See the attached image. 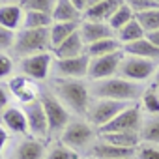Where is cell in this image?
<instances>
[{
  "label": "cell",
  "mask_w": 159,
  "mask_h": 159,
  "mask_svg": "<svg viewBox=\"0 0 159 159\" xmlns=\"http://www.w3.org/2000/svg\"><path fill=\"white\" fill-rule=\"evenodd\" d=\"M49 86H51V92L60 99V103L67 111L86 116L88 105L92 101L90 84H86L83 79H56V77H52Z\"/></svg>",
  "instance_id": "cell-1"
},
{
  "label": "cell",
  "mask_w": 159,
  "mask_h": 159,
  "mask_svg": "<svg viewBox=\"0 0 159 159\" xmlns=\"http://www.w3.org/2000/svg\"><path fill=\"white\" fill-rule=\"evenodd\" d=\"M142 94H144V88L139 83H131V81H125V79H120V77L90 83V96L96 99L135 103L139 98H142Z\"/></svg>",
  "instance_id": "cell-2"
},
{
  "label": "cell",
  "mask_w": 159,
  "mask_h": 159,
  "mask_svg": "<svg viewBox=\"0 0 159 159\" xmlns=\"http://www.w3.org/2000/svg\"><path fill=\"white\" fill-rule=\"evenodd\" d=\"M51 51V38H49V28L43 30H19L17 38H15V45L11 49V52L23 60L34 54H41V52H49Z\"/></svg>",
  "instance_id": "cell-3"
},
{
  "label": "cell",
  "mask_w": 159,
  "mask_h": 159,
  "mask_svg": "<svg viewBox=\"0 0 159 159\" xmlns=\"http://www.w3.org/2000/svg\"><path fill=\"white\" fill-rule=\"evenodd\" d=\"M39 101L43 103L45 114H47V122H49V139L60 137L64 133V129L69 124V111L60 103V99L51 92V90H43L39 94Z\"/></svg>",
  "instance_id": "cell-4"
},
{
  "label": "cell",
  "mask_w": 159,
  "mask_h": 159,
  "mask_svg": "<svg viewBox=\"0 0 159 159\" xmlns=\"http://www.w3.org/2000/svg\"><path fill=\"white\" fill-rule=\"evenodd\" d=\"M129 105L133 103H124V101H112V99H96L92 98L88 111H86V122L92 127L101 129L103 125L111 124L120 112H124Z\"/></svg>",
  "instance_id": "cell-5"
},
{
  "label": "cell",
  "mask_w": 159,
  "mask_h": 159,
  "mask_svg": "<svg viewBox=\"0 0 159 159\" xmlns=\"http://www.w3.org/2000/svg\"><path fill=\"white\" fill-rule=\"evenodd\" d=\"M142 124H144L142 107L140 103H133L124 112H120L111 124L103 125L99 129V135H105V133H139L140 135Z\"/></svg>",
  "instance_id": "cell-6"
},
{
  "label": "cell",
  "mask_w": 159,
  "mask_h": 159,
  "mask_svg": "<svg viewBox=\"0 0 159 159\" xmlns=\"http://www.w3.org/2000/svg\"><path fill=\"white\" fill-rule=\"evenodd\" d=\"M94 127L88 122H81V120H75L69 122L67 127L64 129V133L60 135V142L64 146H67L73 152H81V150H88L94 142Z\"/></svg>",
  "instance_id": "cell-7"
},
{
  "label": "cell",
  "mask_w": 159,
  "mask_h": 159,
  "mask_svg": "<svg viewBox=\"0 0 159 159\" xmlns=\"http://www.w3.org/2000/svg\"><path fill=\"white\" fill-rule=\"evenodd\" d=\"M155 62L146 60V58H137V56H124L116 77L125 79L131 83H142L152 75H155Z\"/></svg>",
  "instance_id": "cell-8"
},
{
  "label": "cell",
  "mask_w": 159,
  "mask_h": 159,
  "mask_svg": "<svg viewBox=\"0 0 159 159\" xmlns=\"http://www.w3.org/2000/svg\"><path fill=\"white\" fill-rule=\"evenodd\" d=\"M124 60V51L107 54L101 58H90V67H88V79L92 83L96 81H105V79H112L118 73V67Z\"/></svg>",
  "instance_id": "cell-9"
},
{
  "label": "cell",
  "mask_w": 159,
  "mask_h": 159,
  "mask_svg": "<svg viewBox=\"0 0 159 159\" xmlns=\"http://www.w3.org/2000/svg\"><path fill=\"white\" fill-rule=\"evenodd\" d=\"M52 62H54V58L51 52H41V54L23 58V60H19L21 75L34 79V81H45L52 69Z\"/></svg>",
  "instance_id": "cell-10"
},
{
  "label": "cell",
  "mask_w": 159,
  "mask_h": 159,
  "mask_svg": "<svg viewBox=\"0 0 159 159\" xmlns=\"http://www.w3.org/2000/svg\"><path fill=\"white\" fill-rule=\"evenodd\" d=\"M88 67H90V58L83 54L77 58H67V60L54 58L51 71L56 79H83V77H88Z\"/></svg>",
  "instance_id": "cell-11"
},
{
  "label": "cell",
  "mask_w": 159,
  "mask_h": 159,
  "mask_svg": "<svg viewBox=\"0 0 159 159\" xmlns=\"http://www.w3.org/2000/svg\"><path fill=\"white\" fill-rule=\"evenodd\" d=\"M25 114H26L30 135L34 139L45 142L49 139V122H47V114H45V109H43V103L39 101V98L34 103L25 105Z\"/></svg>",
  "instance_id": "cell-12"
},
{
  "label": "cell",
  "mask_w": 159,
  "mask_h": 159,
  "mask_svg": "<svg viewBox=\"0 0 159 159\" xmlns=\"http://www.w3.org/2000/svg\"><path fill=\"white\" fill-rule=\"evenodd\" d=\"M79 34H81L84 45H92L103 39H111L116 38V32L107 25V23H96V21H83L81 28H79Z\"/></svg>",
  "instance_id": "cell-13"
},
{
  "label": "cell",
  "mask_w": 159,
  "mask_h": 159,
  "mask_svg": "<svg viewBox=\"0 0 159 159\" xmlns=\"http://www.w3.org/2000/svg\"><path fill=\"white\" fill-rule=\"evenodd\" d=\"M86 153L92 157V159H135V153L137 150H129V148H118V146H112V144H107L103 140H98L94 142Z\"/></svg>",
  "instance_id": "cell-14"
},
{
  "label": "cell",
  "mask_w": 159,
  "mask_h": 159,
  "mask_svg": "<svg viewBox=\"0 0 159 159\" xmlns=\"http://www.w3.org/2000/svg\"><path fill=\"white\" fill-rule=\"evenodd\" d=\"M124 2L120 0H94L92 6L84 11L83 21H96V23H109V19L116 13V10Z\"/></svg>",
  "instance_id": "cell-15"
},
{
  "label": "cell",
  "mask_w": 159,
  "mask_h": 159,
  "mask_svg": "<svg viewBox=\"0 0 159 159\" xmlns=\"http://www.w3.org/2000/svg\"><path fill=\"white\" fill-rule=\"evenodd\" d=\"M23 17H25V10H23L21 2H2L0 4V26L15 32L23 25Z\"/></svg>",
  "instance_id": "cell-16"
},
{
  "label": "cell",
  "mask_w": 159,
  "mask_h": 159,
  "mask_svg": "<svg viewBox=\"0 0 159 159\" xmlns=\"http://www.w3.org/2000/svg\"><path fill=\"white\" fill-rule=\"evenodd\" d=\"M84 52H86V45H84V41H83V38H81V34H79V30H77L71 38H67L60 47H56V49L52 51V54H54V58H56V60L77 58V56H83Z\"/></svg>",
  "instance_id": "cell-17"
},
{
  "label": "cell",
  "mask_w": 159,
  "mask_h": 159,
  "mask_svg": "<svg viewBox=\"0 0 159 159\" xmlns=\"http://www.w3.org/2000/svg\"><path fill=\"white\" fill-rule=\"evenodd\" d=\"M45 144L38 139H25L17 144L13 159H45Z\"/></svg>",
  "instance_id": "cell-18"
},
{
  "label": "cell",
  "mask_w": 159,
  "mask_h": 159,
  "mask_svg": "<svg viewBox=\"0 0 159 159\" xmlns=\"http://www.w3.org/2000/svg\"><path fill=\"white\" fill-rule=\"evenodd\" d=\"M122 51H124V54H127V56H137V58H146V60H159V49L148 39V38H144V39H139V41H135V43H129V45H124L122 47Z\"/></svg>",
  "instance_id": "cell-19"
},
{
  "label": "cell",
  "mask_w": 159,
  "mask_h": 159,
  "mask_svg": "<svg viewBox=\"0 0 159 159\" xmlns=\"http://www.w3.org/2000/svg\"><path fill=\"white\" fill-rule=\"evenodd\" d=\"M2 124L11 133H19V135H25L26 129H28V122H26L25 111L15 109V107H8L2 112Z\"/></svg>",
  "instance_id": "cell-20"
},
{
  "label": "cell",
  "mask_w": 159,
  "mask_h": 159,
  "mask_svg": "<svg viewBox=\"0 0 159 159\" xmlns=\"http://www.w3.org/2000/svg\"><path fill=\"white\" fill-rule=\"evenodd\" d=\"M83 23V21H81ZM81 23H54L49 28V38H51V51H54L56 47H60L67 38H71L79 28Z\"/></svg>",
  "instance_id": "cell-21"
},
{
  "label": "cell",
  "mask_w": 159,
  "mask_h": 159,
  "mask_svg": "<svg viewBox=\"0 0 159 159\" xmlns=\"http://www.w3.org/2000/svg\"><path fill=\"white\" fill-rule=\"evenodd\" d=\"M99 140L118 148H129V150H137L140 146L139 133H105V135H99Z\"/></svg>",
  "instance_id": "cell-22"
},
{
  "label": "cell",
  "mask_w": 159,
  "mask_h": 159,
  "mask_svg": "<svg viewBox=\"0 0 159 159\" xmlns=\"http://www.w3.org/2000/svg\"><path fill=\"white\" fill-rule=\"evenodd\" d=\"M83 15L79 13L73 6L71 0H58L54 11H52V21L54 23H81Z\"/></svg>",
  "instance_id": "cell-23"
},
{
  "label": "cell",
  "mask_w": 159,
  "mask_h": 159,
  "mask_svg": "<svg viewBox=\"0 0 159 159\" xmlns=\"http://www.w3.org/2000/svg\"><path fill=\"white\" fill-rule=\"evenodd\" d=\"M120 51H122V43L116 38H111V39H103V41H98V43L88 45L84 54L88 58H101V56L114 54V52H120Z\"/></svg>",
  "instance_id": "cell-24"
},
{
  "label": "cell",
  "mask_w": 159,
  "mask_h": 159,
  "mask_svg": "<svg viewBox=\"0 0 159 159\" xmlns=\"http://www.w3.org/2000/svg\"><path fill=\"white\" fill-rule=\"evenodd\" d=\"M52 25H54V21H52V15H49V13L25 11V17H23L25 30H43V28H51Z\"/></svg>",
  "instance_id": "cell-25"
},
{
  "label": "cell",
  "mask_w": 159,
  "mask_h": 159,
  "mask_svg": "<svg viewBox=\"0 0 159 159\" xmlns=\"http://www.w3.org/2000/svg\"><path fill=\"white\" fill-rule=\"evenodd\" d=\"M146 38V32L142 30V26L139 25V21L137 19H133L131 23H127L122 30H118V34H116V39L122 43V47L124 45H129V43H135V41H139V39H144Z\"/></svg>",
  "instance_id": "cell-26"
},
{
  "label": "cell",
  "mask_w": 159,
  "mask_h": 159,
  "mask_svg": "<svg viewBox=\"0 0 159 159\" xmlns=\"http://www.w3.org/2000/svg\"><path fill=\"white\" fill-rule=\"evenodd\" d=\"M140 140L146 144L159 146V114L144 120L142 129H140Z\"/></svg>",
  "instance_id": "cell-27"
},
{
  "label": "cell",
  "mask_w": 159,
  "mask_h": 159,
  "mask_svg": "<svg viewBox=\"0 0 159 159\" xmlns=\"http://www.w3.org/2000/svg\"><path fill=\"white\" fill-rule=\"evenodd\" d=\"M133 19H135V13L131 11L129 4H127V2H124V4L116 10V13L109 19V23H107V25H109L116 34H118V30H122V28H124L127 23H131Z\"/></svg>",
  "instance_id": "cell-28"
},
{
  "label": "cell",
  "mask_w": 159,
  "mask_h": 159,
  "mask_svg": "<svg viewBox=\"0 0 159 159\" xmlns=\"http://www.w3.org/2000/svg\"><path fill=\"white\" fill-rule=\"evenodd\" d=\"M140 107L148 114H153V116L159 114V90H157L155 84H152L150 88L144 90V94L140 98Z\"/></svg>",
  "instance_id": "cell-29"
},
{
  "label": "cell",
  "mask_w": 159,
  "mask_h": 159,
  "mask_svg": "<svg viewBox=\"0 0 159 159\" xmlns=\"http://www.w3.org/2000/svg\"><path fill=\"white\" fill-rule=\"evenodd\" d=\"M135 19L139 21V25L142 26V30L148 34L157 32L159 30V10H152V11H144V13H137Z\"/></svg>",
  "instance_id": "cell-30"
},
{
  "label": "cell",
  "mask_w": 159,
  "mask_h": 159,
  "mask_svg": "<svg viewBox=\"0 0 159 159\" xmlns=\"http://www.w3.org/2000/svg\"><path fill=\"white\" fill-rule=\"evenodd\" d=\"M25 11H38V13H49L52 15L56 2L54 0H25L21 2Z\"/></svg>",
  "instance_id": "cell-31"
},
{
  "label": "cell",
  "mask_w": 159,
  "mask_h": 159,
  "mask_svg": "<svg viewBox=\"0 0 159 159\" xmlns=\"http://www.w3.org/2000/svg\"><path fill=\"white\" fill-rule=\"evenodd\" d=\"M45 159H77V155H75L73 150H69L67 146H64V144L58 140V142H54V144L47 150Z\"/></svg>",
  "instance_id": "cell-32"
},
{
  "label": "cell",
  "mask_w": 159,
  "mask_h": 159,
  "mask_svg": "<svg viewBox=\"0 0 159 159\" xmlns=\"http://www.w3.org/2000/svg\"><path fill=\"white\" fill-rule=\"evenodd\" d=\"M127 4L135 15L144 13V11H152V10H159V0H129Z\"/></svg>",
  "instance_id": "cell-33"
},
{
  "label": "cell",
  "mask_w": 159,
  "mask_h": 159,
  "mask_svg": "<svg viewBox=\"0 0 159 159\" xmlns=\"http://www.w3.org/2000/svg\"><path fill=\"white\" fill-rule=\"evenodd\" d=\"M15 38H17V34H15L13 30L0 26V52L11 51L13 45H15Z\"/></svg>",
  "instance_id": "cell-34"
},
{
  "label": "cell",
  "mask_w": 159,
  "mask_h": 159,
  "mask_svg": "<svg viewBox=\"0 0 159 159\" xmlns=\"http://www.w3.org/2000/svg\"><path fill=\"white\" fill-rule=\"evenodd\" d=\"M135 159H159V146L142 142V144L137 148Z\"/></svg>",
  "instance_id": "cell-35"
},
{
  "label": "cell",
  "mask_w": 159,
  "mask_h": 159,
  "mask_svg": "<svg viewBox=\"0 0 159 159\" xmlns=\"http://www.w3.org/2000/svg\"><path fill=\"white\" fill-rule=\"evenodd\" d=\"M30 84V79L28 77H25V75H15V77H11L10 79V83H8V90L13 94V96H17L23 88H26Z\"/></svg>",
  "instance_id": "cell-36"
},
{
  "label": "cell",
  "mask_w": 159,
  "mask_h": 159,
  "mask_svg": "<svg viewBox=\"0 0 159 159\" xmlns=\"http://www.w3.org/2000/svg\"><path fill=\"white\" fill-rule=\"evenodd\" d=\"M11 71H13V60L6 52H0V79L10 77Z\"/></svg>",
  "instance_id": "cell-37"
},
{
  "label": "cell",
  "mask_w": 159,
  "mask_h": 159,
  "mask_svg": "<svg viewBox=\"0 0 159 159\" xmlns=\"http://www.w3.org/2000/svg\"><path fill=\"white\" fill-rule=\"evenodd\" d=\"M15 98H17V99H19L23 105H30V103H34V101L38 99V96H36V90H34L30 84H28L26 88H23V90H21V92L15 96Z\"/></svg>",
  "instance_id": "cell-38"
},
{
  "label": "cell",
  "mask_w": 159,
  "mask_h": 159,
  "mask_svg": "<svg viewBox=\"0 0 159 159\" xmlns=\"http://www.w3.org/2000/svg\"><path fill=\"white\" fill-rule=\"evenodd\" d=\"M8 103H10V96H8V90L0 84V112H4L8 109Z\"/></svg>",
  "instance_id": "cell-39"
},
{
  "label": "cell",
  "mask_w": 159,
  "mask_h": 159,
  "mask_svg": "<svg viewBox=\"0 0 159 159\" xmlns=\"http://www.w3.org/2000/svg\"><path fill=\"white\" fill-rule=\"evenodd\" d=\"M6 142H8V131L0 125V153H2V150H4V146H6Z\"/></svg>",
  "instance_id": "cell-40"
},
{
  "label": "cell",
  "mask_w": 159,
  "mask_h": 159,
  "mask_svg": "<svg viewBox=\"0 0 159 159\" xmlns=\"http://www.w3.org/2000/svg\"><path fill=\"white\" fill-rule=\"evenodd\" d=\"M146 38H148V39H150V41H152V43H153L157 49H159V30H157V32H152V34H148Z\"/></svg>",
  "instance_id": "cell-41"
},
{
  "label": "cell",
  "mask_w": 159,
  "mask_h": 159,
  "mask_svg": "<svg viewBox=\"0 0 159 159\" xmlns=\"http://www.w3.org/2000/svg\"><path fill=\"white\" fill-rule=\"evenodd\" d=\"M155 86H157V90H159V67H157V71H155V83H153Z\"/></svg>",
  "instance_id": "cell-42"
},
{
  "label": "cell",
  "mask_w": 159,
  "mask_h": 159,
  "mask_svg": "<svg viewBox=\"0 0 159 159\" xmlns=\"http://www.w3.org/2000/svg\"><path fill=\"white\" fill-rule=\"evenodd\" d=\"M0 4H2V2H0Z\"/></svg>",
  "instance_id": "cell-43"
}]
</instances>
